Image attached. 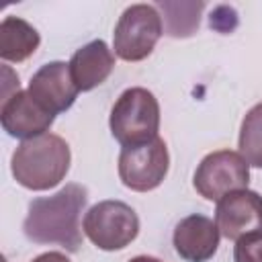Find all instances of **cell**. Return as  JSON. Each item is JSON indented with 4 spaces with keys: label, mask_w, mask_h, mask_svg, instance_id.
I'll return each mask as SVG.
<instances>
[{
    "label": "cell",
    "mask_w": 262,
    "mask_h": 262,
    "mask_svg": "<svg viewBox=\"0 0 262 262\" xmlns=\"http://www.w3.org/2000/svg\"><path fill=\"white\" fill-rule=\"evenodd\" d=\"M41 43L37 29L18 16H4L0 23V57L4 61H25Z\"/></svg>",
    "instance_id": "obj_13"
},
{
    "label": "cell",
    "mask_w": 262,
    "mask_h": 262,
    "mask_svg": "<svg viewBox=\"0 0 262 262\" xmlns=\"http://www.w3.org/2000/svg\"><path fill=\"white\" fill-rule=\"evenodd\" d=\"M158 10L164 12V33L174 39H184L194 35L199 29L201 12L205 8L203 2H158Z\"/></svg>",
    "instance_id": "obj_14"
},
{
    "label": "cell",
    "mask_w": 262,
    "mask_h": 262,
    "mask_svg": "<svg viewBox=\"0 0 262 262\" xmlns=\"http://www.w3.org/2000/svg\"><path fill=\"white\" fill-rule=\"evenodd\" d=\"M108 127L113 137L123 147L141 145L160 137L158 98L147 88H127L125 92H121V96L111 108Z\"/></svg>",
    "instance_id": "obj_3"
},
{
    "label": "cell",
    "mask_w": 262,
    "mask_h": 262,
    "mask_svg": "<svg viewBox=\"0 0 262 262\" xmlns=\"http://www.w3.org/2000/svg\"><path fill=\"white\" fill-rule=\"evenodd\" d=\"M164 35L162 14L154 4H131L115 25L113 49L123 61L145 59Z\"/></svg>",
    "instance_id": "obj_4"
},
{
    "label": "cell",
    "mask_w": 262,
    "mask_h": 262,
    "mask_svg": "<svg viewBox=\"0 0 262 262\" xmlns=\"http://www.w3.org/2000/svg\"><path fill=\"white\" fill-rule=\"evenodd\" d=\"M215 225L219 233L231 242L262 231V196L248 188L225 194L217 201Z\"/></svg>",
    "instance_id": "obj_8"
},
{
    "label": "cell",
    "mask_w": 262,
    "mask_h": 262,
    "mask_svg": "<svg viewBox=\"0 0 262 262\" xmlns=\"http://www.w3.org/2000/svg\"><path fill=\"white\" fill-rule=\"evenodd\" d=\"M250 164L233 149H217L207 154L194 170L192 186L207 201H221L225 194L248 188Z\"/></svg>",
    "instance_id": "obj_6"
},
{
    "label": "cell",
    "mask_w": 262,
    "mask_h": 262,
    "mask_svg": "<svg viewBox=\"0 0 262 262\" xmlns=\"http://www.w3.org/2000/svg\"><path fill=\"white\" fill-rule=\"evenodd\" d=\"M239 154L242 158L254 166V168H262V102L254 104L239 127Z\"/></svg>",
    "instance_id": "obj_15"
},
{
    "label": "cell",
    "mask_w": 262,
    "mask_h": 262,
    "mask_svg": "<svg viewBox=\"0 0 262 262\" xmlns=\"http://www.w3.org/2000/svg\"><path fill=\"white\" fill-rule=\"evenodd\" d=\"M219 229L213 219L205 215H188L174 227L172 244L176 254L186 262H207L219 248Z\"/></svg>",
    "instance_id": "obj_11"
},
{
    "label": "cell",
    "mask_w": 262,
    "mask_h": 262,
    "mask_svg": "<svg viewBox=\"0 0 262 262\" xmlns=\"http://www.w3.org/2000/svg\"><path fill=\"white\" fill-rule=\"evenodd\" d=\"M68 63H70V72H72V78L78 90L88 92L100 86L111 76L115 68V55L102 39H94L82 45Z\"/></svg>",
    "instance_id": "obj_12"
},
{
    "label": "cell",
    "mask_w": 262,
    "mask_h": 262,
    "mask_svg": "<svg viewBox=\"0 0 262 262\" xmlns=\"http://www.w3.org/2000/svg\"><path fill=\"white\" fill-rule=\"evenodd\" d=\"M86 203L88 190L76 182L66 184L51 196L33 199L23 221V231L35 244H49L68 252H78L82 246L80 215Z\"/></svg>",
    "instance_id": "obj_1"
},
{
    "label": "cell",
    "mask_w": 262,
    "mask_h": 262,
    "mask_svg": "<svg viewBox=\"0 0 262 262\" xmlns=\"http://www.w3.org/2000/svg\"><path fill=\"white\" fill-rule=\"evenodd\" d=\"M2 129L16 139H33L49 133V127L55 121V115L45 111L29 90H16L2 100L0 106Z\"/></svg>",
    "instance_id": "obj_9"
},
{
    "label": "cell",
    "mask_w": 262,
    "mask_h": 262,
    "mask_svg": "<svg viewBox=\"0 0 262 262\" xmlns=\"http://www.w3.org/2000/svg\"><path fill=\"white\" fill-rule=\"evenodd\" d=\"M235 262H262V231L244 235L233 248Z\"/></svg>",
    "instance_id": "obj_16"
},
{
    "label": "cell",
    "mask_w": 262,
    "mask_h": 262,
    "mask_svg": "<svg viewBox=\"0 0 262 262\" xmlns=\"http://www.w3.org/2000/svg\"><path fill=\"white\" fill-rule=\"evenodd\" d=\"M129 262H162V260H158V258H154V256H135V258H131Z\"/></svg>",
    "instance_id": "obj_18"
},
{
    "label": "cell",
    "mask_w": 262,
    "mask_h": 262,
    "mask_svg": "<svg viewBox=\"0 0 262 262\" xmlns=\"http://www.w3.org/2000/svg\"><path fill=\"white\" fill-rule=\"evenodd\" d=\"M72 154L63 137L45 133L23 141L10 160L14 180L29 190H49L57 186L70 170Z\"/></svg>",
    "instance_id": "obj_2"
},
{
    "label": "cell",
    "mask_w": 262,
    "mask_h": 262,
    "mask_svg": "<svg viewBox=\"0 0 262 262\" xmlns=\"http://www.w3.org/2000/svg\"><path fill=\"white\" fill-rule=\"evenodd\" d=\"M31 262H72V260L61 252H45V254H39L37 258H33Z\"/></svg>",
    "instance_id": "obj_17"
},
{
    "label": "cell",
    "mask_w": 262,
    "mask_h": 262,
    "mask_svg": "<svg viewBox=\"0 0 262 262\" xmlns=\"http://www.w3.org/2000/svg\"><path fill=\"white\" fill-rule=\"evenodd\" d=\"M78 92L80 90L74 84L70 63L66 61H49L41 66L29 82V94L51 115L68 111Z\"/></svg>",
    "instance_id": "obj_10"
},
{
    "label": "cell",
    "mask_w": 262,
    "mask_h": 262,
    "mask_svg": "<svg viewBox=\"0 0 262 262\" xmlns=\"http://www.w3.org/2000/svg\"><path fill=\"white\" fill-rule=\"evenodd\" d=\"M84 235L104 252L127 248L139 233V217L123 201H100L82 219Z\"/></svg>",
    "instance_id": "obj_5"
},
{
    "label": "cell",
    "mask_w": 262,
    "mask_h": 262,
    "mask_svg": "<svg viewBox=\"0 0 262 262\" xmlns=\"http://www.w3.org/2000/svg\"><path fill=\"white\" fill-rule=\"evenodd\" d=\"M170 168L166 141L156 137L141 145L123 147L119 154V178L135 192H149L158 188Z\"/></svg>",
    "instance_id": "obj_7"
}]
</instances>
